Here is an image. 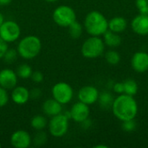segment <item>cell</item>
I'll return each instance as SVG.
<instances>
[{"mask_svg": "<svg viewBox=\"0 0 148 148\" xmlns=\"http://www.w3.org/2000/svg\"><path fill=\"white\" fill-rule=\"evenodd\" d=\"M74 95L72 87L67 82H57L52 88V96L62 105L71 101Z\"/></svg>", "mask_w": 148, "mask_h": 148, "instance_id": "52a82bcc", "label": "cell"}, {"mask_svg": "<svg viewBox=\"0 0 148 148\" xmlns=\"http://www.w3.org/2000/svg\"><path fill=\"white\" fill-rule=\"evenodd\" d=\"M132 67L138 73H144L148 70V54L143 51L135 53L132 58Z\"/></svg>", "mask_w": 148, "mask_h": 148, "instance_id": "4fadbf2b", "label": "cell"}, {"mask_svg": "<svg viewBox=\"0 0 148 148\" xmlns=\"http://www.w3.org/2000/svg\"><path fill=\"white\" fill-rule=\"evenodd\" d=\"M84 27L89 35L94 36H100L108 29V22L103 14L94 10L86 16Z\"/></svg>", "mask_w": 148, "mask_h": 148, "instance_id": "7a4b0ae2", "label": "cell"}, {"mask_svg": "<svg viewBox=\"0 0 148 148\" xmlns=\"http://www.w3.org/2000/svg\"><path fill=\"white\" fill-rule=\"evenodd\" d=\"M105 58H106V61L111 65H116L121 61L120 54L114 50H110V51L107 52L105 55Z\"/></svg>", "mask_w": 148, "mask_h": 148, "instance_id": "cb8c5ba5", "label": "cell"}, {"mask_svg": "<svg viewBox=\"0 0 148 148\" xmlns=\"http://www.w3.org/2000/svg\"><path fill=\"white\" fill-rule=\"evenodd\" d=\"M0 6H1V3H0Z\"/></svg>", "mask_w": 148, "mask_h": 148, "instance_id": "f35d334b", "label": "cell"}, {"mask_svg": "<svg viewBox=\"0 0 148 148\" xmlns=\"http://www.w3.org/2000/svg\"><path fill=\"white\" fill-rule=\"evenodd\" d=\"M30 125L32 127V128H34L36 131H41L43 130L47 126H48V121L46 119V117H44L43 115H35L31 121H30Z\"/></svg>", "mask_w": 148, "mask_h": 148, "instance_id": "d6986e66", "label": "cell"}, {"mask_svg": "<svg viewBox=\"0 0 148 148\" xmlns=\"http://www.w3.org/2000/svg\"><path fill=\"white\" fill-rule=\"evenodd\" d=\"M62 105L58 102L56 99L54 98H50V99H47L43 104H42V111L43 113L49 116V117H53L55 115H57L59 114H61L62 112Z\"/></svg>", "mask_w": 148, "mask_h": 148, "instance_id": "2e32d148", "label": "cell"}, {"mask_svg": "<svg viewBox=\"0 0 148 148\" xmlns=\"http://www.w3.org/2000/svg\"><path fill=\"white\" fill-rule=\"evenodd\" d=\"M45 1H47V2H49V3H53V2H56V1H58V0H45Z\"/></svg>", "mask_w": 148, "mask_h": 148, "instance_id": "8d00e7d4", "label": "cell"}, {"mask_svg": "<svg viewBox=\"0 0 148 148\" xmlns=\"http://www.w3.org/2000/svg\"><path fill=\"white\" fill-rule=\"evenodd\" d=\"M99 91L94 86H84L78 92V99L80 101L91 105L98 101Z\"/></svg>", "mask_w": 148, "mask_h": 148, "instance_id": "8fae6325", "label": "cell"}, {"mask_svg": "<svg viewBox=\"0 0 148 148\" xmlns=\"http://www.w3.org/2000/svg\"><path fill=\"white\" fill-rule=\"evenodd\" d=\"M47 134L46 133H44L42 130L41 131H37V133L35 134L34 138H33V142L36 146L40 147V146H43L46 142H47Z\"/></svg>", "mask_w": 148, "mask_h": 148, "instance_id": "d4e9b609", "label": "cell"}, {"mask_svg": "<svg viewBox=\"0 0 148 148\" xmlns=\"http://www.w3.org/2000/svg\"><path fill=\"white\" fill-rule=\"evenodd\" d=\"M114 90L117 93V94H123L124 93V84L123 82H117L114 84Z\"/></svg>", "mask_w": 148, "mask_h": 148, "instance_id": "d6a6232c", "label": "cell"}, {"mask_svg": "<svg viewBox=\"0 0 148 148\" xmlns=\"http://www.w3.org/2000/svg\"><path fill=\"white\" fill-rule=\"evenodd\" d=\"M69 113H70V118L74 121L82 123L87 119H88L90 110H89L88 105L79 101L78 102L75 103L72 106Z\"/></svg>", "mask_w": 148, "mask_h": 148, "instance_id": "9c48e42d", "label": "cell"}, {"mask_svg": "<svg viewBox=\"0 0 148 148\" xmlns=\"http://www.w3.org/2000/svg\"><path fill=\"white\" fill-rule=\"evenodd\" d=\"M8 49V42H6L2 37H0V59L3 57Z\"/></svg>", "mask_w": 148, "mask_h": 148, "instance_id": "4dcf8cb0", "label": "cell"}, {"mask_svg": "<svg viewBox=\"0 0 148 148\" xmlns=\"http://www.w3.org/2000/svg\"><path fill=\"white\" fill-rule=\"evenodd\" d=\"M42 49V42L36 36H26L17 44V53L22 58L31 60L38 56Z\"/></svg>", "mask_w": 148, "mask_h": 148, "instance_id": "3957f363", "label": "cell"}, {"mask_svg": "<svg viewBox=\"0 0 148 148\" xmlns=\"http://www.w3.org/2000/svg\"><path fill=\"white\" fill-rule=\"evenodd\" d=\"M32 142L29 134L24 130H17L10 136V144L16 148H28Z\"/></svg>", "mask_w": 148, "mask_h": 148, "instance_id": "30bf717a", "label": "cell"}, {"mask_svg": "<svg viewBox=\"0 0 148 148\" xmlns=\"http://www.w3.org/2000/svg\"><path fill=\"white\" fill-rule=\"evenodd\" d=\"M69 34L73 39H78L82 34V26L76 20L72 23L69 27Z\"/></svg>", "mask_w": 148, "mask_h": 148, "instance_id": "ffe728a7", "label": "cell"}, {"mask_svg": "<svg viewBox=\"0 0 148 148\" xmlns=\"http://www.w3.org/2000/svg\"><path fill=\"white\" fill-rule=\"evenodd\" d=\"M32 72H33V70H32L31 67L26 63H23L17 68L16 73L18 77H20L22 79H28V78H30Z\"/></svg>", "mask_w": 148, "mask_h": 148, "instance_id": "603a6c76", "label": "cell"}, {"mask_svg": "<svg viewBox=\"0 0 148 148\" xmlns=\"http://www.w3.org/2000/svg\"><path fill=\"white\" fill-rule=\"evenodd\" d=\"M135 128H136V123L134 122V119L123 121V129L125 131L131 132V131H134Z\"/></svg>", "mask_w": 148, "mask_h": 148, "instance_id": "f1b7e54d", "label": "cell"}, {"mask_svg": "<svg viewBox=\"0 0 148 148\" xmlns=\"http://www.w3.org/2000/svg\"><path fill=\"white\" fill-rule=\"evenodd\" d=\"M17 56H18V53H17V50L16 49H8L7 51L5 52L4 56H3V60L5 62L7 63H12L14 62L16 58H17Z\"/></svg>", "mask_w": 148, "mask_h": 148, "instance_id": "484cf974", "label": "cell"}, {"mask_svg": "<svg viewBox=\"0 0 148 148\" xmlns=\"http://www.w3.org/2000/svg\"><path fill=\"white\" fill-rule=\"evenodd\" d=\"M95 148H100V147L107 148V147H107V146H102V145H98V146H95Z\"/></svg>", "mask_w": 148, "mask_h": 148, "instance_id": "d590c367", "label": "cell"}, {"mask_svg": "<svg viewBox=\"0 0 148 148\" xmlns=\"http://www.w3.org/2000/svg\"><path fill=\"white\" fill-rule=\"evenodd\" d=\"M20 35L21 28L15 21H4L0 27V37L8 43L16 41L20 37Z\"/></svg>", "mask_w": 148, "mask_h": 148, "instance_id": "ba28073f", "label": "cell"}, {"mask_svg": "<svg viewBox=\"0 0 148 148\" xmlns=\"http://www.w3.org/2000/svg\"><path fill=\"white\" fill-rule=\"evenodd\" d=\"M31 80L36 82V83H40L43 81V75L42 72L38 71V70H36V71H33L32 74H31V76H30Z\"/></svg>", "mask_w": 148, "mask_h": 148, "instance_id": "f546056e", "label": "cell"}, {"mask_svg": "<svg viewBox=\"0 0 148 148\" xmlns=\"http://www.w3.org/2000/svg\"><path fill=\"white\" fill-rule=\"evenodd\" d=\"M54 22L61 27H69L76 20V14L73 8L68 5H60L52 14Z\"/></svg>", "mask_w": 148, "mask_h": 148, "instance_id": "5b68a950", "label": "cell"}, {"mask_svg": "<svg viewBox=\"0 0 148 148\" xmlns=\"http://www.w3.org/2000/svg\"><path fill=\"white\" fill-rule=\"evenodd\" d=\"M30 99L29 91L23 86H16L11 92V100L17 105H23Z\"/></svg>", "mask_w": 148, "mask_h": 148, "instance_id": "9a60e30c", "label": "cell"}, {"mask_svg": "<svg viewBox=\"0 0 148 148\" xmlns=\"http://www.w3.org/2000/svg\"><path fill=\"white\" fill-rule=\"evenodd\" d=\"M4 22V18H3V14L0 12V27H1V25L3 24V23Z\"/></svg>", "mask_w": 148, "mask_h": 148, "instance_id": "e575fe53", "label": "cell"}, {"mask_svg": "<svg viewBox=\"0 0 148 148\" xmlns=\"http://www.w3.org/2000/svg\"><path fill=\"white\" fill-rule=\"evenodd\" d=\"M69 129V118L62 113L51 117L49 122V134L56 137L61 138L64 136Z\"/></svg>", "mask_w": 148, "mask_h": 148, "instance_id": "8992f818", "label": "cell"}, {"mask_svg": "<svg viewBox=\"0 0 148 148\" xmlns=\"http://www.w3.org/2000/svg\"><path fill=\"white\" fill-rule=\"evenodd\" d=\"M9 101V95L7 90L0 86V108L4 107Z\"/></svg>", "mask_w": 148, "mask_h": 148, "instance_id": "83f0119b", "label": "cell"}, {"mask_svg": "<svg viewBox=\"0 0 148 148\" xmlns=\"http://www.w3.org/2000/svg\"><path fill=\"white\" fill-rule=\"evenodd\" d=\"M104 43L109 47H118L121 43V37L118 33L113 32L110 29H108L104 34Z\"/></svg>", "mask_w": 148, "mask_h": 148, "instance_id": "ac0fdd59", "label": "cell"}, {"mask_svg": "<svg viewBox=\"0 0 148 148\" xmlns=\"http://www.w3.org/2000/svg\"><path fill=\"white\" fill-rule=\"evenodd\" d=\"M136 7L140 14L148 15V0H136Z\"/></svg>", "mask_w": 148, "mask_h": 148, "instance_id": "4316f807", "label": "cell"}, {"mask_svg": "<svg viewBox=\"0 0 148 148\" xmlns=\"http://www.w3.org/2000/svg\"><path fill=\"white\" fill-rule=\"evenodd\" d=\"M42 95V90L39 88H33L31 91H29V97L31 99L36 100L39 99Z\"/></svg>", "mask_w": 148, "mask_h": 148, "instance_id": "1f68e13d", "label": "cell"}, {"mask_svg": "<svg viewBox=\"0 0 148 148\" xmlns=\"http://www.w3.org/2000/svg\"><path fill=\"white\" fill-rule=\"evenodd\" d=\"M17 75L10 69H3L0 71V86L6 90L13 89L17 84Z\"/></svg>", "mask_w": 148, "mask_h": 148, "instance_id": "7c38bea8", "label": "cell"}, {"mask_svg": "<svg viewBox=\"0 0 148 148\" xmlns=\"http://www.w3.org/2000/svg\"><path fill=\"white\" fill-rule=\"evenodd\" d=\"M131 26L133 30L138 35H148V15H138L133 19Z\"/></svg>", "mask_w": 148, "mask_h": 148, "instance_id": "5bb4252c", "label": "cell"}, {"mask_svg": "<svg viewBox=\"0 0 148 148\" xmlns=\"http://www.w3.org/2000/svg\"><path fill=\"white\" fill-rule=\"evenodd\" d=\"M127 26V20L122 16H115L108 22V29L115 33L123 32Z\"/></svg>", "mask_w": 148, "mask_h": 148, "instance_id": "e0dca14e", "label": "cell"}, {"mask_svg": "<svg viewBox=\"0 0 148 148\" xmlns=\"http://www.w3.org/2000/svg\"><path fill=\"white\" fill-rule=\"evenodd\" d=\"M2 147V145H1V144H0V148Z\"/></svg>", "mask_w": 148, "mask_h": 148, "instance_id": "74e56055", "label": "cell"}, {"mask_svg": "<svg viewBox=\"0 0 148 148\" xmlns=\"http://www.w3.org/2000/svg\"><path fill=\"white\" fill-rule=\"evenodd\" d=\"M112 109L114 114L121 121H129L135 118L138 112V105L133 96L121 94L114 100Z\"/></svg>", "mask_w": 148, "mask_h": 148, "instance_id": "6da1fadb", "label": "cell"}, {"mask_svg": "<svg viewBox=\"0 0 148 148\" xmlns=\"http://www.w3.org/2000/svg\"><path fill=\"white\" fill-rule=\"evenodd\" d=\"M104 44V42L99 36H92L83 42L82 46V54L86 58H97L103 53L105 49Z\"/></svg>", "mask_w": 148, "mask_h": 148, "instance_id": "277c9868", "label": "cell"}, {"mask_svg": "<svg viewBox=\"0 0 148 148\" xmlns=\"http://www.w3.org/2000/svg\"><path fill=\"white\" fill-rule=\"evenodd\" d=\"M124 84V94L134 96L137 94L138 91V84L135 81L132 79H128L123 82Z\"/></svg>", "mask_w": 148, "mask_h": 148, "instance_id": "44dd1931", "label": "cell"}, {"mask_svg": "<svg viewBox=\"0 0 148 148\" xmlns=\"http://www.w3.org/2000/svg\"><path fill=\"white\" fill-rule=\"evenodd\" d=\"M11 2H12V0H0L1 6H2V5H8V4H10Z\"/></svg>", "mask_w": 148, "mask_h": 148, "instance_id": "836d02e7", "label": "cell"}, {"mask_svg": "<svg viewBox=\"0 0 148 148\" xmlns=\"http://www.w3.org/2000/svg\"><path fill=\"white\" fill-rule=\"evenodd\" d=\"M98 101L100 102V105L103 108H111L113 105V102H114V99H113L112 95L109 93H107V92H103L102 94H101V95H99Z\"/></svg>", "mask_w": 148, "mask_h": 148, "instance_id": "7402d4cb", "label": "cell"}]
</instances>
